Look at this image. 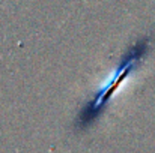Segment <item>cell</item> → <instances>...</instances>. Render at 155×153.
Listing matches in <instances>:
<instances>
[{
    "mask_svg": "<svg viewBox=\"0 0 155 153\" xmlns=\"http://www.w3.org/2000/svg\"><path fill=\"white\" fill-rule=\"evenodd\" d=\"M148 51H149V39L145 38V39L136 42L122 56L119 65L116 66V69L113 71L110 78L95 92L94 98L81 108V111L75 120V125H74L78 131L87 129L98 120V117L107 108L113 93L117 90V87L122 84V81L143 62V57L146 56Z\"/></svg>",
    "mask_w": 155,
    "mask_h": 153,
    "instance_id": "1",
    "label": "cell"
}]
</instances>
